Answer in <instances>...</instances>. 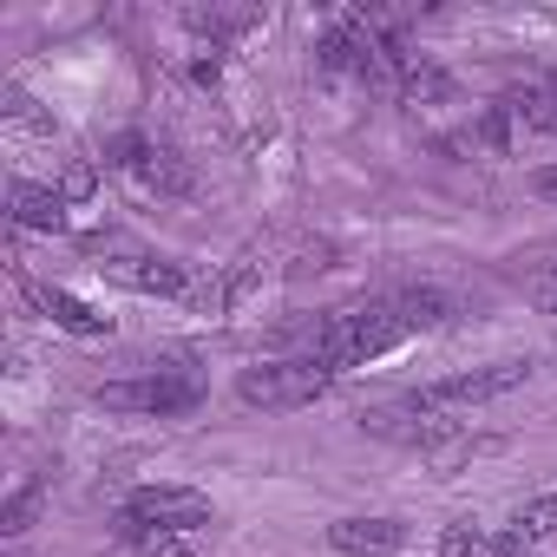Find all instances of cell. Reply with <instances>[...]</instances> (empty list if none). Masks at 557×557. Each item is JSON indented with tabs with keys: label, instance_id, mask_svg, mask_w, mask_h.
I'll return each instance as SVG.
<instances>
[{
	"label": "cell",
	"instance_id": "obj_1",
	"mask_svg": "<svg viewBox=\"0 0 557 557\" xmlns=\"http://www.w3.org/2000/svg\"><path fill=\"white\" fill-rule=\"evenodd\" d=\"M407 335H413V329L400 322L394 296H381V302H361V309H335V315L315 329L309 361H315V368H329V374H348V368H361V361H374V355L400 348Z\"/></svg>",
	"mask_w": 557,
	"mask_h": 557
},
{
	"label": "cell",
	"instance_id": "obj_2",
	"mask_svg": "<svg viewBox=\"0 0 557 557\" xmlns=\"http://www.w3.org/2000/svg\"><path fill=\"white\" fill-rule=\"evenodd\" d=\"M92 400H99L106 413H151V420H171V413H190V407L203 400V381H197L190 355H171L164 368H151V374H138V381H106Z\"/></svg>",
	"mask_w": 557,
	"mask_h": 557
},
{
	"label": "cell",
	"instance_id": "obj_3",
	"mask_svg": "<svg viewBox=\"0 0 557 557\" xmlns=\"http://www.w3.org/2000/svg\"><path fill=\"white\" fill-rule=\"evenodd\" d=\"M329 381H335V374L315 368L309 355H296V361H256V368L236 374V400H243V407H269V413H289V407L322 400Z\"/></svg>",
	"mask_w": 557,
	"mask_h": 557
},
{
	"label": "cell",
	"instance_id": "obj_4",
	"mask_svg": "<svg viewBox=\"0 0 557 557\" xmlns=\"http://www.w3.org/2000/svg\"><path fill=\"white\" fill-rule=\"evenodd\" d=\"M216 524V505L197 492V485H138L125 505H119V531H210Z\"/></svg>",
	"mask_w": 557,
	"mask_h": 557
},
{
	"label": "cell",
	"instance_id": "obj_5",
	"mask_svg": "<svg viewBox=\"0 0 557 557\" xmlns=\"http://www.w3.org/2000/svg\"><path fill=\"white\" fill-rule=\"evenodd\" d=\"M106 164H112V171H125V177H138L151 197H190V190H197L190 164H184L177 151H164V145L138 138V132H119V138H112V151H106Z\"/></svg>",
	"mask_w": 557,
	"mask_h": 557
},
{
	"label": "cell",
	"instance_id": "obj_6",
	"mask_svg": "<svg viewBox=\"0 0 557 557\" xmlns=\"http://www.w3.org/2000/svg\"><path fill=\"white\" fill-rule=\"evenodd\" d=\"M531 381V361H485V368H466V374H446V381H433L426 387V400L433 407H446V413H466V407H485V400H505L511 387H524Z\"/></svg>",
	"mask_w": 557,
	"mask_h": 557
},
{
	"label": "cell",
	"instance_id": "obj_7",
	"mask_svg": "<svg viewBox=\"0 0 557 557\" xmlns=\"http://www.w3.org/2000/svg\"><path fill=\"white\" fill-rule=\"evenodd\" d=\"M99 269H106V275H119V283H125V289H138V296H171V302H184V296L197 289L184 262H171V256H151V249L106 256Z\"/></svg>",
	"mask_w": 557,
	"mask_h": 557
},
{
	"label": "cell",
	"instance_id": "obj_8",
	"mask_svg": "<svg viewBox=\"0 0 557 557\" xmlns=\"http://www.w3.org/2000/svg\"><path fill=\"white\" fill-rule=\"evenodd\" d=\"M492 557H557V492L531 498V505L505 524V537H498Z\"/></svg>",
	"mask_w": 557,
	"mask_h": 557
},
{
	"label": "cell",
	"instance_id": "obj_9",
	"mask_svg": "<svg viewBox=\"0 0 557 557\" xmlns=\"http://www.w3.org/2000/svg\"><path fill=\"white\" fill-rule=\"evenodd\" d=\"M329 550H342V557H394V550H407V524L400 518H335Z\"/></svg>",
	"mask_w": 557,
	"mask_h": 557
},
{
	"label": "cell",
	"instance_id": "obj_10",
	"mask_svg": "<svg viewBox=\"0 0 557 557\" xmlns=\"http://www.w3.org/2000/svg\"><path fill=\"white\" fill-rule=\"evenodd\" d=\"M8 210H14V223H21V230L60 236L73 203L60 197V184H34V177H14V184H8Z\"/></svg>",
	"mask_w": 557,
	"mask_h": 557
},
{
	"label": "cell",
	"instance_id": "obj_11",
	"mask_svg": "<svg viewBox=\"0 0 557 557\" xmlns=\"http://www.w3.org/2000/svg\"><path fill=\"white\" fill-rule=\"evenodd\" d=\"M27 302H34L53 329H66V335H86V342L112 335V315H106V309H92V302H79L73 289H40V283H27Z\"/></svg>",
	"mask_w": 557,
	"mask_h": 557
},
{
	"label": "cell",
	"instance_id": "obj_12",
	"mask_svg": "<svg viewBox=\"0 0 557 557\" xmlns=\"http://www.w3.org/2000/svg\"><path fill=\"white\" fill-rule=\"evenodd\" d=\"M505 106H511L518 132L557 138V86H518V92H505Z\"/></svg>",
	"mask_w": 557,
	"mask_h": 557
},
{
	"label": "cell",
	"instance_id": "obj_13",
	"mask_svg": "<svg viewBox=\"0 0 557 557\" xmlns=\"http://www.w3.org/2000/svg\"><path fill=\"white\" fill-rule=\"evenodd\" d=\"M132 544L145 557H216L210 531H132Z\"/></svg>",
	"mask_w": 557,
	"mask_h": 557
},
{
	"label": "cell",
	"instance_id": "obj_14",
	"mask_svg": "<svg viewBox=\"0 0 557 557\" xmlns=\"http://www.w3.org/2000/svg\"><path fill=\"white\" fill-rule=\"evenodd\" d=\"M0 119H8L14 132H40V138H53V112H47L27 86H0Z\"/></svg>",
	"mask_w": 557,
	"mask_h": 557
},
{
	"label": "cell",
	"instance_id": "obj_15",
	"mask_svg": "<svg viewBox=\"0 0 557 557\" xmlns=\"http://www.w3.org/2000/svg\"><path fill=\"white\" fill-rule=\"evenodd\" d=\"M394 309H400V322H407L413 335H420V329H440V322L453 315V302H446L440 289H400V296H394Z\"/></svg>",
	"mask_w": 557,
	"mask_h": 557
},
{
	"label": "cell",
	"instance_id": "obj_16",
	"mask_svg": "<svg viewBox=\"0 0 557 557\" xmlns=\"http://www.w3.org/2000/svg\"><path fill=\"white\" fill-rule=\"evenodd\" d=\"M498 550V537L479 524V518H453L446 531H440V557H492Z\"/></svg>",
	"mask_w": 557,
	"mask_h": 557
},
{
	"label": "cell",
	"instance_id": "obj_17",
	"mask_svg": "<svg viewBox=\"0 0 557 557\" xmlns=\"http://www.w3.org/2000/svg\"><path fill=\"white\" fill-rule=\"evenodd\" d=\"M400 99H413V106H433V99H453V79H446L440 66H426V60H413V66L400 73Z\"/></svg>",
	"mask_w": 557,
	"mask_h": 557
},
{
	"label": "cell",
	"instance_id": "obj_18",
	"mask_svg": "<svg viewBox=\"0 0 557 557\" xmlns=\"http://www.w3.org/2000/svg\"><path fill=\"white\" fill-rule=\"evenodd\" d=\"M60 197H66V203H92V197H99V164H92V158H66Z\"/></svg>",
	"mask_w": 557,
	"mask_h": 557
},
{
	"label": "cell",
	"instance_id": "obj_19",
	"mask_svg": "<svg viewBox=\"0 0 557 557\" xmlns=\"http://www.w3.org/2000/svg\"><path fill=\"white\" fill-rule=\"evenodd\" d=\"M40 492H47V485H40V479H27V485L8 498V511H0V531H8V537H21V531L34 524V511H40Z\"/></svg>",
	"mask_w": 557,
	"mask_h": 557
},
{
	"label": "cell",
	"instance_id": "obj_20",
	"mask_svg": "<svg viewBox=\"0 0 557 557\" xmlns=\"http://www.w3.org/2000/svg\"><path fill=\"white\" fill-rule=\"evenodd\" d=\"M511 132H518V119H511V106L498 99V106H485V119H479L472 138H479L485 151H511Z\"/></svg>",
	"mask_w": 557,
	"mask_h": 557
},
{
	"label": "cell",
	"instance_id": "obj_21",
	"mask_svg": "<svg viewBox=\"0 0 557 557\" xmlns=\"http://www.w3.org/2000/svg\"><path fill=\"white\" fill-rule=\"evenodd\" d=\"M216 53H223V47H216V40H210V47H197V53H190V79H197V86H216V79H223V60H216Z\"/></svg>",
	"mask_w": 557,
	"mask_h": 557
},
{
	"label": "cell",
	"instance_id": "obj_22",
	"mask_svg": "<svg viewBox=\"0 0 557 557\" xmlns=\"http://www.w3.org/2000/svg\"><path fill=\"white\" fill-rule=\"evenodd\" d=\"M531 309L557 322V269H544V275H537V283H531Z\"/></svg>",
	"mask_w": 557,
	"mask_h": 557
},
{
	"label": "cell",
	"instance_id": "obj_23",
	"mask_svg": "<svg viewBox=\"0 0 557 557\" xmlns=\"http://www.w3.org/2000/svg\"><path fill=\"white\" fill-rule=\"evenodd\" d=\"M524 184H531V197H544V203H557V164H537V171H531Z\"/></svg>",
	"mask_w": 557,
	"mask_h": 557
},
{
	"label": "cell",
	"instance_id": "obj_24",
	"mask_svg": "<svg viewBox=\"0 0 557 557\" xmlns=\"http://www.w3.org/2000/svg\"><path fill=\"white\" fill-rule=\"evenodd\" d=\"M14 557H21V550H14Z\"/></svg>",
	"mask_w": 557,
	"mask_h": 557
}]
</instances>
